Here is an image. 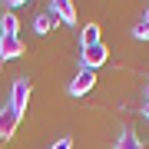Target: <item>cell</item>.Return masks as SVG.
Here are the masks:
<instances>
[{
	"label": "cell",
	"instance_id": "6da1fadb",
	"mask_svg": "<svg viewBox=\"0 0 149 149\" xmlns=\"http://www.w3.org/2000/svg\"><path fill=\"white\" fill-rule=\"evenodd\" d=\"M30 106V80L27 76H17L13 86H10V109L17 113V116H23Z\"/></svg>",
	"mask_w": 149,
	"mask_h": 149
},
{
	"label": "cell",
	"instance_id": "7a4b0ae2",
	"mask_svg": "<svg viewBox=\"0 0 149 149\" xmlns=\"http://www.w3.org/2000/svg\"><path fill=\"white\" fill-rule=\"evenodd\" d=\"M109 60V50H106V43H93V47H83V70H96V66H103Z\"/></svg>",
	"mask_w": 149,
	"mask_h": 149
},
{
	"label": "cell",
	"instance_id": "3957f363",
	"mask_svg": "<svg viewBox=\"0 0 149 149\" xmlns=\"http://www.w3.org/2000/svg\"><path fill=\"white\" fill-rule=\"evenodd\" d=\"M27 53V43L20 37H0V63H7V60H17Z\"/></svg>",
	"mask_w": 149,
	"mask_h": 149
},
{
	"label": "cell",
	"instance_id": "277c9868",
	"mask_svg": "<svg viewBox=\"0 0 149 149\" xmlns=\"http://www.w3.org/2000/svg\"><path fill=\"white\" fill-rule=\"evenodd\" d=\"M50 17L60 20V23H66V27H76V7L70 0H53L50 3Z\"/></svg>",
	"mask_w": 149,
	"mask_h": 149
},
{
	"label": "cell",
	"instance_id": "5b68a950",
	"mask_svg": "<svg viewBox=\"0 0 149 149\" xmlns=\"http://www.w3.org/2000/svg\"><path fill=\"white\" fill-rule=\"evenodd\" d=\"M93 86H96V70H80L70 83V96H86Z\"/></svg>",
	"mask_w": 149,
	"mask_h": 149
},
{
	"label": "cell",
	"instance_id": "8992f818",
	"mask_svg": "<svg viewBox=\"0 0 149 149\" xmlns=\"http://www.w3.org/2000/svg\"><path fill=\"white\" fill-rule=\"evenodd\" d=\"M17 126H20V116H17V113H13L10 106H3V109H0V143L13 139Z\"/></svg>",
	"mask_w": 149,
	"mask_h": 149
},
{
	"label": "cell",
	"instance_id": "52a82bcc",
	"mask_svg": "<svg viewBox=\"0 0 149 149\" xmlns=\"http://www.w3.org/2000/svg\"><path fill=\"white\" fill-rule=\"evenodd\" d=\"M17 30H20V20H17L13 10H7L0 17V37H17Z\"/></svg>",
	"mask_w": 149,
	"mask_h": 149
},
{
	"label": "cell",
	"instance_id": "ba28073f",
	"mask_svg": "<svg viewBox=\"0 0 149 149\" xmlns=\"http://www.w3.org/2000/svg\"><path fill=\"white\" fill-rule=\"evenodd\" d=\"M116 149H146L143 146V139H139L133 129H123L119 133V143H116Z\"/></svg>",
	"mask_w": 149,
	"mask_h": 149
},
{
	"label": "cell",
	"instance_id": "9c48e42d",
	"mask_svg": "<svg viewBox=\"0 0 149 149\" xmlns=\"http://www.w3.org/2000/svg\"><path fill=\"white\" fill-rule=\"evenodd\" d=\"M80 43H83V47H93V43H100V23H86L83 33H80Z\"/></svg>",
	"mask_w": 149,
	"mask_h": 149
},
{
	"label": "cell",
	"instance_id": "30bf717a",
	"mask_svg": "<svg viewBox=\"0 0 149 149\" xmlns=\"http://www.w3.org/2000/svg\"><path fill=\"white\" fill-rule=\"evenodd\" d=\"M133 37L136 40H149V7H146V13H143V20L133 27Z\"/></svg>",
	"mask_w": 149,
	"mask_h": 149
},
{
	"label": "cell",
	"instance_id": "8fae6325",
	"mask_svg": "<svg viewBox=\"0 0 149 149\" xmlns=\"http://www.w3.org/2000/svg\"><path fill=\"white\" fill-rule=\"evenodd\" d=\"M33 30H37L40 37H43V33H50V30H53V17H50V13H40L37 20H33Z\"/></svg>",
	"mask_w": 149,
	"mask_h": 149
},
{
	"label": "cell",
	"instance_id": "7c38bea8",
	"mask_svg": "<svg viewBox=\"0 0 149 149\" xmlns=\"http://www.w3.org/2000/svg\"><path fill=\"white\" fill-rule=\"evenodd\" d=\"M50 149H73V139H70V136H63V139H56Z\"/></svg>",
	"mask_w": 149,
	"mask_h": 149
},
{
	"label": "cell",
	"instance_id": "4fadbf2b",
	"mask_svg": "<svg viewBox=\"0 0 149 149\" xmlns=\"http://www.w3.org/2000/svg\"><path fill=\"white\" fill-rule=\"evenodd\" d=\"M143 113H146V119H149V86H146V106H143Z\"/></svg>",
	"mask_w": 149,
	"mask_h": 149
}]
</instances>
